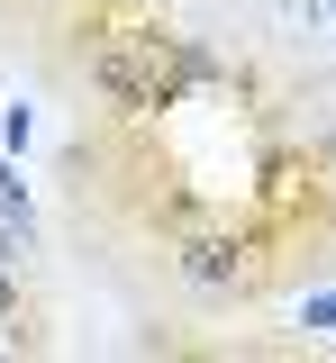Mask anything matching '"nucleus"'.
Masks as SVG:
<instances>
[{"mask_svg":"<svg viewBox=\"0 0 336 363\" xmlns=\"http://www.w3.org/2000/svg\"><path fill=\"white\" fill-rule=\"evenodd\" d=\"M82 82H91V100L109 118H155V91H145V64H137V45H128V28H100L91 37Z\"/></svg>","mask_w":336,"mask_h":363,"instance_id":"2","label":"nucleus"},{"mask_svg":"<svg viewBox=\"0 0 336 363\" xmlns=\"http://www.w3.org/2000/svg\"><path fill=\"white\" fill-rule=\"evenodd\" d=\"M0 218L18 227V236H37V200H28V182H18V164L0 155Z\"/></svg>","mask_w":336,"mask_h":363,"instance_id":"3","label":"nucleus"},{"mask_svg":"<svg viewBox=\"0 0 336 363\" xmlns=\"http://www.w3.org/2000/svg\"><path fill=\"white\" fill-rule=\"evenodd\" d=\"M0 318H9V327H18V345H28V354H37V345H46V336H37V327H28V291H18V264H0Z\"/></svg>","mask_w":336,"mask_h":363,"instance_id":"4","label":"nucleus"},{"mask_svg":"<svg viewBox=\"0 0 336 363\" xmlns=\"http://www.w3.org/2000/svg\"><path fill=\"white\" fill-rule=\"evenodd\" d=\"M327 9H336V0H327Z\"/></svg>","mask_w":336,"mask_h":363,"instance_id":"5","label":"nucleus"},{"mask_svg":"<svg viewBox=\"0 0 336 363\" xmlns=\"http://www.w3.org/2000/svg\"><path fill=\"white\" fill-rule=\"evenodd\" d=\"M164 255L182 272V291H200V300H245L264 281V236L254 227H228V218H182L164 236Z\"/></svg>","mask_w":336,"mask_h":363,"instance_id":"1","label":"nucleus"}]
</instances>
